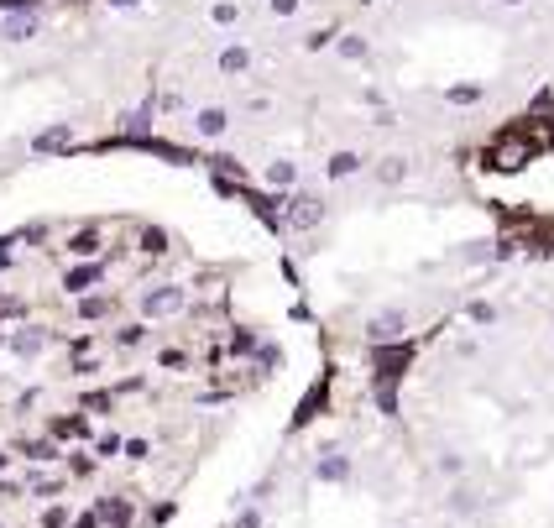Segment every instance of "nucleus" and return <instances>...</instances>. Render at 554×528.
<instances>
[{
	"instance_id": "aec40b11",
	"label": "nucleus",
	"mask_w": 554,
	"mask_h": 528,
	"mask_svg": "<svg viewBox=\"0 0 554 528\" xmlns=\"http://www.w3.org/2000/svg\"><path fill=\"white\" fill-rule=\"evenodd\" d=\"M215 63H220L225 79H241V74H251V48H241V42H225Z\"/></svg>"
},
{
	"instance_id": "9d476101",
	"label": "nucleus",
	"mask_w": 554,
	"mask_h": 528,
	"mask_svg": "<svg viewBox=\"0 0 554 528\" xmlns=\"http://www.w3.org/2000/svg\"><path fill=\"white\" fill-rule=\"evenodd\" d=\"M372 351V366H377V377H392V382H403L408 372V361H413V346L403 340V346H366Z\"/></svg>"
},
{
	"instance_id": "a878e982",
	"label": "nucleus",
	"mask_w": 554,
	"mask_h": 528,
	"mask_svg": "<svg viewBox=\"0 0 554 528\" xmlns=\"http://www.w3.org/2000/svg\"><path fill=\"white\" fill-rule=\"evenodd\" d=\"M319 408H325V382H314L309 393H304V403H298V413H293V429H304Z\"/></svg>"
},
{
	"instance_id": "09e8293b",
	"label": "nucleus",
	"mask_w": 554,
	"mask_h": 528,
	"mask_svg": "<svg viewBox=\"0 0 554 528\" xmlns=\"http://www.w3.org/2000/svg\"><path fill=\"white\" fill-rule=\"evenodd\" d=\"M11 461H16V455H11V450H0V476H6V471H11Z\"/></svg>"
},
{
	"instance_id": "37998d69",
	"label": "nucleus",
	"mask_w": 554,
	"mask_h": 528,
	"mask_svg": "<svg viewBox=\"0 0 554 528\" xmlns=\"http://www.w3.org/2000/svg\"><path fill=\"white\" fill-rule=\"evenodd\" d=\"M68 528H105V523H100L95 508H84V513H74V523H68Z\"/></svg>"
},
{
	"instance_id": "c85d7f7f",
	"label": "nucleus",
	"mask_w": 554,
	"mask_h": 528,
	"mask_svg": "<svg viewBox=\"0 0 554 528\" xmlns=\"http://www.w3.org/2000/svg\"><path fill=\"white\" fill-rule=\"evenodd\" d=\"M136 246H142L147 257H163V251H168V231H163V225H142V231H136Z\"/></svg>"
},
{
	"instance_id": "39448f33",
	"label": "nucleus",
	"mask_w": 554,
	"mask_h": 528,
	"mask_svg": "<svg viewBox=\"0 0 554 528\" xmlns=\"http://www.w3.org/2000/svg\"><path fill=\"white\" fill-rule=\"evenodd\" d=\"M11 455H21L27 466H53V461H63V445L53 440V434H21V440L11 445Z\"/></svg>"
},
{
	"instance_id": "dca6fc26",
	"label": "nucleus",
	"mask_w": 554,
	"mask_h": 528,
	"mask_svg": "<svg viewBox=\"0 0 554 528\" xmlns=\"http://www.w3.org/2000/svg\"><path fill=\"white\" fill-rule=\"evenodd\" d=\"M194 131L204 136V142H220V136L230 131V110H225V105H204V110H194Z\"/></svg>"
},
{
	"instance_id": "ddd939ff",
	"label": "nucleus",
	"mask_w": 554,
	"mask_h": 528,
	"mask_svg": "<svg viewBox=\"0 0 554 528\" xmlns=\"http://www.w3.org/2000/svg\"><path fill=\"white\" fill-rule=\"evenodd\" d=\"M351 455H345V450H319V461H314V481H325V487H340V481H351Z\"/></svg>"
},
{
	"instance_id": "58836bf2",
	"label": "nucleus",
	"mask_w": 554,
	"mask_h": 528,
	"mask_svg": "<svg viewBox=\"0 0 554 528\" xmlns=\"http://www.w3.org/2000/svg\"><path fill=\"white\" fill-rule=\"evenodd\" d=\"M272 492H277V471H267V476L257 481V487H251V492H246V502H257V508H262V502H267Z\"/></svg>"
},
{
	"instance_id": "c9c22d12",
	"label": "nucleus",
	"mask_w": 554,
	"mask_h": 528,
	"mask_svg": "<svg viewBox=\"0 0 554 528\" xmlns=\"http://www.w3.org/2000/svg\"><path fill=\"white\" fill-rule=\"evenodd\" d=\"M63 461H68V476H79V481H84V476H95V466H100L89 450H74V455H63Z\"/></svg>"
},
{
	"instance_id": "7ed1b4c3",
	"label": "nucleus",
	"mask_w": 554,
	"mask_h": 528,
	"mask_svg": "<svg viewBox=\"0 0 554 528\" xmlns=\"http://www.w3.org/2000/svg\"><path fill=\"white\" fill-rule=\"evenodd\" d=\"M487 163L497 173H523L528 163H534V136H528V131H502L497 142L487 147Z\"/></svg>"
},
{
	"instance_id": "2f4dec72",
	"label": "nucleus",
	"mask_w": 554,
	"mask_h": 528,
	"mask_svg": "<svg viewBox=\"0 0 554 528\" xmlns=\"http://www.w3.org/2000/svg\"><path fill=\"white\" fill-rule=\"evenodd\" d=\"M173 518H178V502H173V497L152 502V508L142 513V523H147V528H163V523H173Z\"/></svg>"
},
{
	"instance_id": "bb28decb",
	"label": "nucleus",
	"mask_w": 554,
	"mask_h": 528,
	"mask_svg": "<svg viewBox=\"0 0 554 528\" xmlns=\"http://www.w3.org/2000/svg\"><path fill=\"white\" fill-rule=\"evenodd\" d=\"M372 403L392 419V413H398V382H392V377H372Z\"/></svg>"
},
{
	"instance_id": "f704fd0d",
	"label": "nucleus",
	"mask_w": 554,
	"mask_h": 528,
	"mask_svg": "<svg viewBox=\"0 0 554 528\" xmlns=\"http://www.w3.org/2000/svg\"><path fill=\"white\" fill-rule=\"evenodd\" d=\"M262 523H267V513L257 508V502H241L236 518H230V528H262Z\"/></svg>"
},
{
	"instance_id": "4c0bfd02",
	"label": "nucleus",
	"mask_w": 554,
	"mask_h": 528,
	"mask_svg": "<svg viewBox=\"0 0 554 528\" xmlns=\"http://www.w3.org/2000/svg\"><path fill=\"white\" fill-rule=\"evenodd\" d=\"M335 37H340L335 27H314V32L304 37V48H309V53H319V48H335Z\"/></svg>"
},
{
	"instance_id": "f03ea898",
	"label": "nucleus",
	"mask_w": 554,
	"mask_h": 528,
	"mask_svg": "<svg viewBox=\"0 0 554 528\" xmlns=\"http://www.w3.org/2000/svg\"><path fill=\"white\" fill-rule=\"evenodd\" d=\"M325 215H330V204L319 199L314 189H293V194H283V225L288 231H319V225H325Z\"/></svg>"
},
{
	"instance_id": "e433bc0d",
	"label": "nucleus",
	"mask_w": 554,
	"mask_h": 528,
	"mask_svg": "<svg viewBox=\"0 0 554 528\" xmlns=\"http://www.w3.org/2000/svg\"><path fill=\"white\" fill-rule=\"evenodd\" d=\"M434 471H440V476H460V471H466V455H460V450H440Z\"/></svg>"
},
{
	"instance_id": "72a5a7b5",
	"label": "nucleus",
	"mask_w": 554,
	"mask_h": 528,
	"mask_svg": "<svg viewBox=\"0 0 554 528\" xmlns=\"http://www.w3.org/2000/svg\"><path fill=\"white\" fill-rule=\"evenodd\" d=\"M210 21H215V27H236V21H241V0H215Z\"/></svg>"
},
{
	"instance_id": "4be33fe9",
	"label": "nucleus",
	"mask_w": 554,
	"mask_h": 528,
	"mask_svg": "<svg viewBox=\"0 0 554 528\" xmlns=\"http://www.w3.org/2000/svg\"><path fill=\"white\" fill-rule=\"evenodd\" d=\"M481 100H487V84H445V105H455V110H471Z\"/></svg>"
},
{
	"instance_id": "20e7f679",
	"label": "nucleus",
	"mask_w": 554,
	"mask_h": 528,
	"mask_svg": "<svg viewBox=\"0 0 554 528\" xmlns=\"http://www.w3.org/2000/svg\"><path fill=\"white\" fill-rule=\"evenodd\" d=\"M408 330H413V325H408V309H382V314L366 319L361 340H366V346H403Z\"/></svg>"
},
{
	"instance_id": "a18cd8bd",
	"label": "nucleus",
	"mask_w": 554,
	"mask_h": 528,
	"mask_svg": "<svg viewBox=\"0 0 554 528\" xmlns=\"http://www.w3.org/2000/svg\"><path fill=\"white\" fill-rule=\"evenodd\" d=\"M147 0H105V11H142Z\"/></svg>"
},
{
	"instance_id": "a19ab883",
	"label": "nucleus",
	"mask_w": 554,
	"mask_h": 528,
	"mask_svg": "<svg viewBox=\"0 0 554 528\" xmlns=\"http://www.w3.org/2000/svg\"><path fill=\"white\" fill-rule=\"evenodd\" d=\"M21 241H27V246H42V241H48V225H42V220L21 225Z\"/></svg>"
},
{
	"instance_id": "8fccbe9b",
	"label": "nucleus",
	"mask_w": 554,
	"mask_h": 528,
	"mask_svg": "<svg viewBox=\"0 0 554 528\" xmlns=\"http://www.w3.org/2000/svg\"><path fill=\"white\" fill-rule=\"evenodd\" d=\"M497 6H523V0H497Z\"/></svg>"
},
{
	"instance_id": "f8f14e48",
	"label": "nucleus",
	"mask_w": 554,
	"mask_h": 528,
	"mask_svg": "<svg viewBox=\"0 0 554 528\" xmlns=\"http://www.w3.org/2000/svg\"><path fill=\"white\" fill-rule=\"evenodd\" d=\"M37 32H42V11H37V6L0 16V37H6V42H32Z\"/></svg>"
},
{
	"instance_id": "de8ad7c7",
	"label": "nucleus",
	"mask_w": 554,
	"mask_h": 528,
	"mask_svg": "<svg viewBox=\"0 0 554 528\" xmlns=\"http://www.w3.org/2000/svg\"><path fill=\"white\" fill-rule=\"evenodd\" d=\"M0 267H11V241L0 236Z\"/></svg>"
},
{
	"instance_id": "9b49d317",
	"label": "nucleus",
	"mask_w": 554,
	"mask_h": 528,
	"mask_svg": "<svg viewBox=\"0 0 554 528\" xmlns=\"http://www.w3.org/2000/svg\"><path fill=\"white\" fill-rule=\"evenodd\" d=\"M48 434L63 445V440H79V445H95V424H89V413H58V419L48 424Z\"/></svg>"
},
{
	"instance_id": "f257e3e1",
	"label": "nucleus",
	"mask_w": 554,
	"mask_h": 528,
	"mask_svg": "<svg viewBox=\"0 0 554 528\" xmlns=\"http://www.w3.org/2000/svg\"><path fill=\"white\" fill-rule=\"evenodd\" d=\"M136 309H142V319H178L189 314V288L183 283H152L136 293Z\"/></svg>"
},
{
	"instance_id": "f3484780",
	"label": "nucleus",
	"mask_w": 554,
	"mask_h": 528,
	"mask_svg": "<svg viewBox=\"0 0 554 528\" xmlns=\"http://www.w3.org/2000/svg\"><path fill=\"white\" fill-rule=\"evenodd\" d=\"M100 251H105V236L95 231V225H84V231L68 236V257L74 262H100Z\"/></svg>"
},
{
	"instance_id": "c756f323",
	"label": "nucleus",
	"mask_w": 554,
	"mask_h": 528,
	"mask_svg": "<svg viewBox=\"0 0 554 528\" xmlns=\"http://www.w3.org/2000/svg\"><path fill=\"white\" fill-rule=\"evenodd\" d=\"M89 455H95V461H115V455H126V440L121 434H95V445H89Z\"/></svg>"
},
{
	"instance_id": "c03bdc74",
	"label": "nucleus",
	"mask_w": 554,
	"mask_h": 528,
	"mask_svg": "<svg viewBox=\"0 0 554 528\" xmlns=\"http://www.w3.org/2000/svg\"><path fill=\"white\" fill-rule=\"evenodd\" d=\"M147 455H152L147 440H126V461H147Z\"/></svg>"
},
{
	"instance_id": "cd10ccee",
	"label": "nucleus",
	"mask_w": 554,
	"mask_h": 528,
	"mask_svg": "<svg viewBox=\"0 0 554 528\" xmlns=\"http://www.w3.org/2000/svg\"><path fill=\"white\" fill-rule=\"evenodd\" d=\"M403 178H408V157L392 152V157H382V163H377V183H387V189H398Z\"/></svg>"
},
{
	"instance_id": "2eb2a0df",
	"label": "nucleus",
	"mask_w": 554,
	"mask_h": 528,
	"mask_svg": "<svg viewBox=\"0 0 554 528\" xmlns=\"http://www.w3.org/2000/svg\"><path fill=\"white\" fill-rule=\"evenodd\" d=\"M74 314L84 319V325H100V319H110V314H115V293H110V288H100V293L74 298Z\"/></svg>"
},
{
	"instance_id": "473e14b6",
	"label": "nucleus",
	"mask_w": 554,
	"mask_h": 528,
	"mask_svg": "<svg viewBox=\"0 0 554 528\" xmlns=\"http://www.w3.org/2000/svg\"><path fill=\"white\" fill-rule=\"evenodd\" d=\"M445 508H450L455 518H471V513H476V492H471V487H455V492L445 497Z\"/></svg>"
},
{
	"instance_id": "4468645a",
	"label": "nucleus",
	"mask_w": 554,
	"mask_h": 528,
	"mask_svg": "<svg viewBox=\"0 0 554 528\" xmlns=\"http://www.w3.org/2000/svg\"><path fill=\"white\" fill-rule=\"evenodd\" d=\"M262 189H267V194H293V189H298V163H288V157H272V163L262 168Z\"/></svg>"
},
{
	"instance_id": "423d86ee",
	"label": "nucleus",
	"mask_w": 554,
	"mask_h": 528,
	"mask_svg": "<svg viewBox=\"0 0 554 528\" xmlns=\"http://www.w3.org/2000/svg\"><path fill=\"white\" fill-rule=\"evenodd\" d=\"M105 288V262H74L63 267V293L68 298H84V293H100Z\"/></svg>"
},
{
	"instance_id": "3c124183",
	"label": "nucleus",
	"mask_w": 554,
	"mask_h": 528,
	"mask_svg": "<svg viewBox=\"0 0 554 528\" xmlns=\"http://www.w3.org/2000/svg\"><path fill=\"white\" fill-rule=\"evenodd\" d=\"M549 142H554V121H549Z\"/></svg>"
},
{
	"instance_id": "1a4fd4ad",
	"label": "nucleus",
	"mask_w": 554,
	"mask_h": 528,
	"mask_svg": "<svg viewBox=\"0 0 554 528\" xmlns=\"http://www.w3.org/2000/svg\"><path fill=\"white\" fill-rule=\"evenodd\" d=\"M48 325H21V330H11L6 335V351L11 356H21V361H32V356H42V351H48Z\"/></svg>"
},
{
	"instance_id": "6e6552de",
	"label": "nucleus",
	"mask_w": 554,
	"mask_h": 528,
	"mask_svg": "<svg viewBox=\"0 0 554 528\" xmlns=\"http://www.w3.org/2000/svg\"><path fill=\"white\" fill-rule=\"evenodd\" d=\"M74 142H79L74 126H68V121H53V126H42V131L32 136V152H37V157H58V152H74Z\"/></svg>"
},
{
	"instance_id": "393cba45",
	"label": "nucleus",
	"mask_w": 554,
	"mask_h": 528,
	"mask_svg": "<svg viewBox=\"0 0 554 528\" xmlns=\"http://www.w3.org/2000/svg\"><path fill=\"white\" fill-rule=\"evenodd\" d=\"M142 340H147V319H131V325H121V330L110 335V346L115 351H136Z\"/></svg>"
},
{
	"instance_id": "603ef678",
	"label": "nucleus",
	"mask_w": 554,
	"mask_h": 528,
	"mask_svg": "<svg viewBox=\"0 0 554 528\" xmlns=\"http://www.w3.org/2000/svg\"><path fill=\"white\" fill-rule=\"evenodd\" d=\"M0 346H6V330H0Z\"/></svg>"
},
{
	"instance_id": "49530a36",
	"label": "nucleus",
	"mask_w": 554,
	"mask_h": 528,
	"mask_svg": "<svg viewBox=\"0 0 554 528\" xmlns=\"http://www.w3.org/2000/svg\"><path fill=\"white\" fill-rule=\"evenodd\" d=\"M361 105H372V110H387V105H382V89H361Z\"/></svg>"
},
{
	"instance_id": "5701e85b",
	"label": "nucleus",
	"mask_w": 554,
	"mask_h": 528,
	"mask_svg": "<svg viewBox=\"0 0 554 528\" xmlns=\"http://www.w3.org/2000/svg\"><path fill=\"white\" fill-rule=\"evenodd\" d=\"M466 319H471L476 330H492L497 319H502V309L492 304V298H471V304H466Z\"/></svg>"
},
{
	"instance_id": "6ab92c4d",
	"label": "nucleus",
	"mask_w": 554,
	"mask_h": 528,
	"mask_svg": "<svg viewBox=\"0 0 554 528\" xmlns=\"http://www.w3.org/2000/svg\"><path fill=\"white\" fill-rule=\"evenodd\" d=\"M361 168H366V157H361V152H351V147H340V152H330L325 178H330V183H345V178H356Z\"/></svg>"
},
{
	"instance_id": "b1692460",
	"label": "nucleus",
	"mask_w": 554,
	"mask_h": 528,
	"mask_svg": "<svg viewBox=\"0 0 554 528\" xmlns=\"http://www.w3.org/2000/svg\"><path fill=\"white\" fill-rule=\"evenodd\" d=\"M251 366H257V377L283 372V346H272V340H262V346H257V356H251Z\"/></svg>"
},
{
	"instance_id": "412c9836",
	"label": "nucleus",
	"mask_w": 554,
	"mask_h": 528,
	"mask_svg": "<svg viewBox=\"0 0 554 528\" xmlns=\"http://www.w3.org/2000/svg\"><path fill=\"white\" fill-rule=\"evenodd\" d=\"M335 53H340L345 63H366V58H372V42H366L361 32H340V37H335Z\"/></svg>"
},
{
	"instance_id": "a211bd4d",
	"label": "nucleus",
	"mask_w": 554,
	"mask_h": 528,
	"mask_svg": "<svg viewBox=\"0 0 554 528\" xmlns=\"http://www.w3.org/2000/svg\"><path fill=\"white\" fill-rule=\"evenodd\" d=\"M257 346H262L257 330H246V325H230L225 330V356L230 361H251V356H257Z\"/></svg>"
},
{
	"instance_id": "7c9ffc66",
	"label": "nucleus",
	"mask_w": 554,
	"mask_h": 528,
	"mask_svg": "<svg viewBox=\"0 0 554 528\" xmlns=\"http://www.w3.org/2000/svg\"><path fill=\"white\" fill-rule=\"evenodd\" d=\"M68 523H74V508H68V502H42L37 528H68Z\"/></svg>"
},
{
	"instance_id": "0eeeda50",
	"label": "nucleus",
	"mask_w": 554,
	"mask_h": 528,
	"mask_svg": "<svg viewBox=\"0 0 554 528\" xmlns=\"http://www.w3.org/2000/svg\"><path fill=\"white\" fill-rule=\"evenodd\" d=\"M95 513H100V523L105 528H136V502L126 497V492H105V497H95Z\"/></svg>"
},
{
	"instance_id": "79ce46f5",
	"label": "nucleus",
	"mask_w": 554,
	"mask_h": 528,
	"mask_svg": "<svg viewBox=\"0 0 554 528\" xmlns=\"http://www.w3.org/2000/svg\"><path fill=\"white\" fill-rule=\"evenodd\" d=\"M157 366H168V372H178V366H189V351H157Z\"/></svg>"
},
{
	"instance_id": "ea45409f",
	"label": "nucleus",
	"mask_w": 554,
	"mask_h": 528,
	"mask_svg": "<svg viewBox=\"0 0 554 528\" xmlns=\"http://www.w3.org/2000/svg\"><path fill=\"white\" fill-rule=\"evenodd\" d=\"M267 11H272L277 21H288V16H298V11H304V0H267Z\"/></svg>"
}]
</instances>
